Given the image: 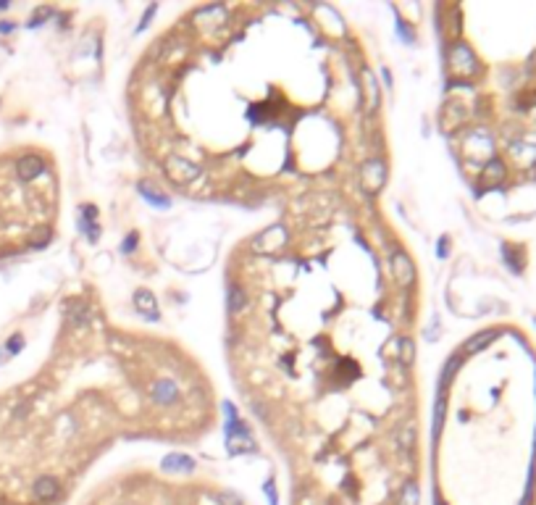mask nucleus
Wrapping results in <instances>:
<instances>
[{
  "label": "nucleus",
  "instance_id": "11",
  "mask_svg": "<svg viewBox=\"0 0 536 505\" xmlns=\"http://www.w3.org/2000/svg\"><path fill=\"white\" fill-rule=\"evenodd\" d=\"M502 174H505V172H502V163H499V160H495V163H489V166H486L484 179L489 182V185H492V182H499V179H502Z\"/></svg>",
  "mask_w": 536,
  "mask_h": 505
},
{
  "label": "nucleus",
  "instance_id": "17",
  "mask_svg": "<svg viewBox=\"0 0 536 505\" xmlns=\"http://www.w3.org/2000/svg\"><path fill=\"white\" fill-rule=\"evenodd\" d=\"M0 356H3V353H0Z\"/></svg>",
  "mask_w": 536,
  "mask_h": 505
},
{
  "label": "nucleus",
  "instance_id": "14",
  "mask_svg": "<svg viewBox=\"0 0 536 505\" xmlns=\"http://www.w3.org/2000/svg\"><path fill=\"white\" fill-rule=\"evenodd\" d=\"M239 306H242V293L234 287V290H232V311H237Z\"/></svg>",
  "mask_w": 536,
  "mask_h": 505
},
{
  "label": "nucleus",
  "instance_id": "5",
  "mask_svg": "<svg viewBox=\"0 0 536 505\" xmlns=\"http://www.w3.org/2000/svg\"><path fill=\"white\" fill-rule=\"evenodd\" d=\"M16 169H19L21 179H35V176L42 174V160L37 156H24V158L16 163Z\"/></svg>",
  "mask_w": 536,
  "mask_h": 505
},
{
  "label": "nucleus",
  "instance_id": "15",
  "mask_svg": "<svg viewBox=\"0 0 536 505\" xmlns=\"http://www.w3.org/2000/svg\"><path fill=\"white\" fill-rule=\"evenodd\" d=\"M21 347V337H13V342H11V353H16Z\"/></svg>",
  "mask_w": 536,
  "mask_h": 505
},
{
  "label": "nucleus",
  "instance_id": "1",
  "mask_svg": "<svg viewBox=\"0 0 536 505\" xmlns=\"http://www.w3.org/2000/svg\"><path fill=\"white\" fill-rule=\"evenodd\" d=\"M384 179H387V172H384V163L379 158L368 160L363 166V185H366L368 192H379L384 187Z\"/></svg>",
  "mask_w": 536,
  "mask_h": 505
},
{
  "label": "nucleus",
  "instance_id": "2",
  "mask_svg": "<svg viewBox=\"0 0 536 505\" xmlns=\"http://www.w3.org/2000/svg\"><path fill=\"white\" fill-rule=\"evenodd\" d=\"M450 64H452V68L460 71V74H473V71H476V58H473V53L465 48V45H455V48L450 50Z\"/></svg>",
  "mask_w": 536,
  "mask_h": 505
},
{
  "label": "nucleus",
  "instance_id": "4",
  "mask_svg": "<svg viewBox=\"0 0 536 505\" xmlns=\"http://www.w3.org/2000/svg\"><path fill=\"white\" fill-rule=\"evenodd\" d=\"M169 172L176 182H192V179H197V174H200L192 163H187V160H182V158H171Z\"/></svg>",
  "mask_w": 536,
  "mask_h": 505
},
{
  "label": "nucleus",
  "instance_id": "9",
  "mask_svg": "<svg viewBox=\"0 0 536 505\" xmlns=\"http://www.w3.org/2000/svg\"><path fill=\"white\" fill-rule=\"evenodd\" d=\"M400 505H418V484L416 481H407L400 495Z\"/></svg>",
  "mask_w": 536,
  "mask_h": 505
},
{
  "label": "nucleus",
  "instance_id": "13",
  "mask_svg": "<svg viewBox=\"0 0 536 505\" xmlns=\"http://www.w3.org/2000/svg\"><path fill=\"white\" fill-rule=\"evenodd\" d=\"M137 306L147 308V313H150V316H156V306H153V297H150V293H140V295H137Z\"/></svg>",
  "mask_w": 536,
  "mask_h": 505
},
{
  "label": "nucleus",
  "instance_id": "12",
  "mask_svg": "<svg viewBox=\"0 0 536 505\" xmlns=\"http://www.w3.org/2000/svg\"><path fill=\"white\" fill-rule=\"evenodd\" d=\"M174 395H176V389H174L169 382H160V385L156 387V398L158 400H174Z\"/></svg>",
  "mask_w": 536,
  "mask_h": 505
},
{
  "label": "nucleus",
  "instance_id": "6",
  "mask_svg": "<svg viewBox=\"0 0 536 505\" xmlns=\"http://www.w3.org/2000/svg\"><path fill=\"white\" fill-rule=\"evenodd\" d=\"M35 495H37L39 500H53V497L58 495V479H53V477L37 479V484H35Z\"/></svg>",
  "mask_w": 536,
  "mask_h": 505
},
{
  "label": "nucleus",
  "instance_id": "3",
  "mask_svg": "<svg viewBox=\"0 0 536 505\" xmlns=\"http://www.w3.org/2000/svg\"><path fill=\"white\" fill-rule=\"evenodd\" d=\"M392 266H394V277H397L400 284H410V282L416 279V268H413V264H410V258L403 255V252H397V255H394Z\"/></svg>",
  "mask_w": 536,
  "mask_h": 505
},
{
  "label": "nucleus",
  "instance_id": "10",
  "mask_svg": "<svg viewBox=\"0 0 536 505\" xmlns=\"http://www.w3.org/2000/svg\"><path fill=\"white\" fill-rule=\"evenodd\" d=\"M400 360L405 366H413V360H416V345H413V340H400Z\"/></svg>",
  "mask_w": 536,
  "mask_h": 505
},
{
  "label": "nucleus",
  "instance_id": "8",
  "mask_svg": "<svg viewBox=\"0 0 536 505\" xmlns=\"http://www.w3.org/2000/svg\"><path fill=\"white\" fill-rule=\"evenodd\" d=\"M497 337V332H481L479 337H473L471 342L465 345V353H476V350H481V347H486L492 340Z\"/></svg>",
  "mask_w": 536,
  "mask_h": 505
},
{
  "label": "nucleus",
  "instance_id": "7",
  "mask_svg": "<svg viewBox=\"0 0 536 505\" xmlns=\"http://www.w3.org/2000/svg\"><path fill=\"white\" fill-rule=\"evenodd\" d=\"M363 84H366V100H368V106H376L379 103V84H376V80H373V74L368 71V68H363Z\"/></svg>",
  "mask_w": 536,
  "mask_h": 505
},
{
  "label": "nucleus",
  "instance_id": "16",
  "mask_svg": "<svg viewBox=\"0 0 536 505\" xmlns=\"http://www.w3.org/2000/svg\"><path fill=\"white\" fill-rule=\"evenodd\" d=\"M436 505H445V503H436Z\"/></svg>",
  "mask_w": 536,
  "mask_h": 505
}]
</instances>
